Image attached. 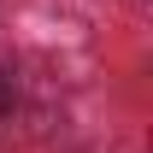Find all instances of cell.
<instances>
[{"label": "cell", "mask_w": 153, "mask_h": 153, "mask_svg": "<svg viewBox=\"0 0 153 153\" xmlns=\"http://www.w3.org/2000/svg\"><path fill=\"white\" fill-rule=\"evenodd\" d=\"M6 106H12V88H6V76H0V112H6Z\"/></svg>", "instance_id": "obj_1"}]
</instances>
